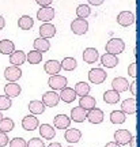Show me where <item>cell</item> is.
<instances>
[{"label":"cell","instance_id":"cell-3","mask_svg":"<svg viewBox=\"0 0 140 147\" xmlns=\"http://www.w3.org/2000/svg\"><path fill=\"white\" fill-rule=\"evenodd\" d=\"M71 30H72L75 34L78 36H82V34H86L88 30V22L83 18H78V19H73L71 22Z\"/></svg>","mask_w":140,"mask_h":147},{"label":"cell","instance_id":"cell-10","mask_svg":"<svg viewBox=\"0 0 140 147\" xmlns=\"http://www.w3.org/2000/svg\"><path fill=\"white\" fill-rule=\"evenodd\" d=\"M135 22V14L131 11H121L117 15V23L121 26H131Z\"/></svg>","mask_w":140,"mask_h":147},{"label":"cell","instance_id":"cell-29","mask_svg":"<svg viewBox=\"0 0 140 147\" xmlns=\"http://www.w3.org/2000/svg\"><path fill=\"white\" fill-rule=\"evenodd\" d=\"M18 26L22 30H30L31 27L34 26V19L30 15H22L18 21Z\"/></svg>","mask_w":140,"mask_h":147},{"label":"cell","instance_id":"cell-27","mask_svg":"<svg viewBox=\"0 0 140 147\" xmlns=\"http://www.w3.org/2000/svg\"><path fill=\"white\" fill-rule=\"evenodd\" d=\"M14 51H15V44L11 41V40L5 38V40L0 41V53H3V55H11Z\"/></svg>","mask_w":140,"mask_h":147},{"label":"cell","instance_id":"cell-49","mask_svg":"<svg viewBox=\"0 0 140 147\" xmlns=\"http://www.w3.org/2000/svg\"><path fill=\"white\" fill-rule=\"evenodd\" d=\"M1 119H3V116H1V110H0V120H1Z\"/></svg>","mask_w":140,"mask_h":147},{"label":"cell","instance_id":"cell-41","mask_svg":"<svg viewBox=\"0 0 140 147\" xmlns=\"http://www.w3.org/2000/svg\"><path fill=\"white\" fill-rule=\"evenodd\" d=\"M128 74H129L132 78L136 76V63H131L129 67H128Z\"/></svg>","mask_w":140,"mask_h":147},{"label":"cell","instance_id":"cell-24","mask_svg":"<svg viewBox=\"0 0 140 147\" xmlns=\"http://www.w3.org/2000/svg\"><path fill=\"white\" fill-rule=\"evenodd\" d=\"M34 49L38 51V52H48L49 51V48H50V42L48 38H42V37H38L34 40Z\"/></svg>","mask_w":140,"mask_h":147},{"label":"cell","instance_id":"cell-33","mask_svg":"<svg viewBox=\"0 0 140 147\" xmlns=\"http://www.w3.org/2000/svg\"><path fill=\"white\" fill-rule=\"evenodd\" d=\"M26 60L30 64H38V63H41L42 53L38 52V51H36V49H33V51H30V52L26 55Z\"/></svg>","mask_w":140,"mask_h":147},{"label":"cell","instance_id":"cell-14","mask_svg":"<svg viewBox=\"0 0 140 147\" xmlns=\"http://www.w3.org/2000/svg\"><path fill=\"white\" fill-rule=\"evenodd\" d=\"M121 110L125 115H133L137 112V104H136L135 98H128V100L122 101L121 104Z\"/></svg>","mask_w":140,"mask_h":147},{"label":"cell","instance_id":"cell-35","mask_svg":"<svg viewBox=\"0 0 140 147\" xmlns=\"http://www.w3.org/2000/svg\"><path fill=\"white\" fill-rule=\"evenodd\" d=\"M14 120H11L8 117H3L1 120H0V131L1 132H10L12 131V128H14Z\"/></svg>","mask_w":140,"mask_h":147},{"label":"cell","instance_id":"cell-40","mask_svg":"<svg viewBox=\"0 0 140 147\" xmlns=\"http://www.w3.org/2000/svg\"><path fill=\"white\" fill-rule=\"evenodd\" d=\"M5 144H8V136L5 132L0 131V147H4Z\"/></svg>","mask_w":140,"mask_h":147},{"label":"cell","instance_id":"cell-12","mask_svg":"<svg viewBox=\"0 0 140 147\" xmlns=\"http://www.w3.org/2000/svg\"><path fill=\"white\" fill-rule=\"evenodd\" d=\"M112 87L113 90H116L117 93H122V91H127L128 87H129V83L128 80L124 78V76H117L112 80Z\"/></svg>","mask_w":140,"mask_h":147},{"label":"cell","instance_id":"cell-17","mask_svg":"<svg viewBox=\"0 0 140 147\" xmlns=\"http://www.w3.org/2000/svg\"><path fill=\"white\" fill-rule=\"evenodd\" d=\"M99 59V53L95 48H86L83 52V60L84 63H88V64H93L95 63L97 60Z\"/></svg>","mask_w":140,"mask_h":147},{"label":"cell","instance_id":"cell-45","mask_svg":"<svg viewBox=\"0 0 140 147\" xmlns=\"http://www.w3.org/2000/svg\"><path fill=\"white\" fill-rule=\"evenodd\" d=\"M106 147H121V146L116 142H109V143H106Z\"/></svg>","mask_w":140,"mask_h":147},{"label":"cell","instance_id":"cell-31","mask_svg":"<svg viewBox=\"0 0 140 147\" xmlns=\"http://www.w3.org/2000/svg\"><path fill=\"white\" fill-rule=\"evenodd\" d=\"M73 90H75L76 95H80V97L88 95V93H90V84L87 82H78L75 84V89Z\"/></svg>","mask_w":140,"mask_h":147},{"label":"cell","instance_id":"cell-32","mask_svg":"<svg viewBox=\"0 0 140 147\" xmlns=\"http://www.w3.org/2000/svg\"><path fill=\"white\" fill-rule=\"evenodd\" d=\"M125 120H127V117H125V113L122 110H113L110 113V121L113 124H122Z\"/></svg>","mask_w":140,"mask_h":147},{"label":"cell","instance_id":"cell-4","mask_svg":"<svg viewBox=\"0 0 140 147\" xmlns=\"http://www.w3.org/2000/svg\"><path fill=\"white\" fill-rule=\"evenodd\" d=\"M106 78H108V74L102 68H93L88 71V79H90L91 83L101 84L106 80Z\"/></svg>","mask_w":140,"mask_h":147},{"label":"cell","instance_id":"cell-8","mask_svg":"<svg viewBox=\"0 0 140 147\" xmlns=\"http://www.w3.org/2000/svg\"><path fill=\"white\" fill-rule=\"evenodd\" d=\"M104 112L99 109V108H93V109L87 110V116H86V119H87L90 123H93V124H99V123H102L104 121Z\"/></svg>","mask_w":140,"mask_h":147},{"label":"cell","instance_id":"cell-22","mask_svg":"<svg viewBox=\"0 0 140 147\" xmlns=\"http://www.w3.org/2000/svg\"><path fill=\"white\" fill-rule=\"evenodd\" d=\"M29 110H30L33 115H42L44 112H45V108L46 106L44 105V102L40 100H33L29 102Z\"/></svg>","mask_w":140,"mask_h":147},{"label":"cell","instance_id":"cell-11","mask_svg":"<svg viewBox=\"0 0 140 147\" xmlns=\"http://www.w3.org/2000/svg\"><path fill=\"white\" fill-rule=\"evenodd\" d=\"M132 138V134H131L128 129H118V131L114 132V142L118 143L120 146L122 144H128Z\"/></svg>","mask_w":140,"mask_h":147},{"label":"cell","instance_id":"cell-50","mask_svg":"<svg viewBox=\"0 0 140 147\" xmlns=\"http://www.w3.org/2000/svg\"><path fill=\"white\" fill-rule=\"evenodd\" d=\"M68 147H73V146H68Z\"/></svg>","mask_w":140,"mask_h":147},{"label":"cell","instance_id":"cell-46","mask_svg":"<svg viewBox=\"0 0 140 147\" xmlns=\"http://www.w3.org/2000/svg\"><path fill=\"white\" fill-rule=\"evenodd\" d=\"M136 139H137L136 136H132V138H131L129 143H131V146H132V147H136Z\"/></svg>","mask_w":140,"mask_h":147},{"label":"cell","instance_id":"cell-39","mask_svg":"<svg viewBox=\"0 0 140 147\" xmlns=\"http://www.w3.org/2000/svg\"><path fill=\"white\" fill-rule=\"evenodd\" d=\"M26 147H45L44 142L38 138H31L30 140L26 143Z\"/></svg>","mask_w":140,"mask_h":147},{"label":"cell","instance_id":"cell-30","mask_svg":"<svg viewBox=\"0 0 140 147\" xmlns=\"http://www.w3.org/2000/svg\"><path fill=\"white\" fill-rule=\"evenodd\" d=\"M104 101L108 104H117L120 101V93H117L116 90H106L104 93Z\"/></svg>","mask_w":140,"mask_h":147},{"label":"cell","instance_id":"cell-47","mask_svg":"<svg viewBox=\"0 0 140 147\" xmlns=\"http://www.w3.org/2000/svg\"><path fill=\"white\" fill-rule=\"evenodd\" d=\"M4 26H5V21H4V18L0 15V30H1V29H3Z\"/></svg>","mask_w":140,"mask_h":147},{"label":"cell","instance_id":"cell-44","mask_svg":"<svg viewBox=\"0 0 140 147\" xmlns=\"http://www.w3.org/2000/svg\"><path fill=\"white\" fill-rule=\"evenodd\" d=\"M90 4H93V5H99V4H102L105 0H87Z\"/></svg>","mask_w":140,"mask_h":147},{"label":"cell","instance_id":"cell-7","mask_svg":"<svg viewBox=\"0 0 140 147\" xmlns=\"http://www.w3.org/2000/svg\"><path fill=\"white\" fill-rule=\"evenodd\" d=\"M22 76V69L16 65H10L4 69V78L8 82H16Z\"/></svg>","mask_w":140,"mask_h":147},{"label":"cell","instance_id":"cell-38","mask_svg":"<svg viewBox=\"0 0 140 147\" xmlns=\"http://www.w3.org/2000/svg\"><path fill=\"white\" fill-rule=\"evenodd\" d=\"M26 140L22 138H14L10 140V147H26Z\"/></svg>","mask_w":140,"mask_h":147},{"label":"cell","instance_id":"cell-18","mask_svg":"<svg viewBox=\"0 0 140 147\" xmlns=\"http://www.w3.org/2000/svg\"><path fill=\"white\" fill-rule=\"evenodd\" d=\"M44 69H45V72L49 74V75H56V74L60 72V69H61V64L59 60H48L45 65H44Z\"/></svg>","mask_w":140,"mask_h":147},{"label":"cell","instance_id":"cell-48","mask_svg":"<svg viewBox=\"0 0 140 147\" xmlns=\"http://www.w3.org/2000/svg\"><path fill=\"white\" fill-rule=\"evenodd\" d=\"M48 147H63V146L60 144V143H57V142H52Z\"/></svg>","mask_w":140,"mask_h":147},{"label":"cell","instance_id":"cell-25","mask_svg":"<svg viewBox=\"0 0 140 147\" xmlns=\"http://www.w3.org/2000/svg\"><path fill=\"white\" fill-rule=\"evenodd\" d=\"M97 105V101L94 97L91 95H83V97H80V100H79V106L80 108H83L84 110H90L95 108Z\"/></svg>","mask_w":140,"mask_h":147},{"label":"cell","instance_id":"cell-1","mask_svg":"<svg viewBox=\"0 0 140 147\" xmlns=\"http://www.w3.org/2000/svg\"><path fill=\"white\" fill-rule=\"evenodd\" d=\"M106 52L112 53V55H118V53L124 52L125 49V42L121 38H110L109 41L106 42Z\"/></svg>","mask_w":140,"mask_h":147},{"label":"cell","instance_id":"cell-19","mask_svg":"<svg viewBox=\"0 0 140 147\" xmlns=\"http://www.w3.org/2000/svg\"><path fill=\"white\" fill-rule=\"evenodd\" d=\"M101 63H102V65H105L106 68H113V67H116V65L118 64V59H117L116 55H112V53L106 52L105 55L101 56Z\"/></svg>","mask_w":140,"mask_h":147},{"label":"cell","instance_id":"cell-6","mask_svg":"<svg viewBox=\"0 0 140 147\" xmlns=\"http://www.w3.org/2000/svg\"><path fill=\"white\" fill-rule=\"evenodd\" d=\"M60 101V95L57 94L55 90H50V91H46L42 95V102L45 106H49V108H53V106H57Z\"/></svg>","mask_w":140,"mask_h":147},{"label":"cell","instance_id":"cell-20","mask_svg":"<svg viewBox=\"0 0 140 147\" xmlns=\"http://www.w3.org/2000/svg\"><path fill=\"white\" fill-rule=\"evenodd\" d=\"M61 93H60V100H63L64 102H67V104H71L73 101L76 100V93H75V90L72 87H64L63 90H60Z\"/></svg>","mask_w":140,"mask_h":147},{"label":"cell","instance_id":"cell-36","mask_svg":"<svg viewBox=\"0 0 140 147\" xmlns=\"http://www.w3.org/2000/svg\"><path fill=\"white\" fill-rule=\"evenodd\" d=\"M90 14H91V8H90L87 4H79L78 5V8H76V15H78V18L86 19Z\"/></svg>","mask_w":140,"mask_h":147},{"label":"cell","instance_id":"cell-26","mask_svg":"<svg viewBox=\"0 0 140 147\" xmlns=\"http://www.w3.org/2000/svg\"><path fill=\"white\" fill-rule=\"evenodd\" d=\"M64 138H65L69 143H76L82 139V132L79 131V129H76V128H68L67 131H65Z\"/></svg>","mask_w":140,"mask_h":147},{"label":"cell","instance_id":"cell-15","mask_svg":"<svg viewBox=\"0 0 140 147\" xmlns=\"http://www.w3.org/2000/svg\"><path fill=\"white\" fill-rule=\"evenodd\" d=\"M55 34H56V26L52 25V23L45 22L44 25L40 26V36L42 38H52Z\"/></svg>","mask_w":140,"mask_h":147},{"label":"cell","instance_id":"cell-9","mask_svg":"<svg viewBox=\"0 0 140 147\" xmlns=\"http://www.w3.org/2000/svg\"><path fill=\"white\" fill-rule=\"evenodd\" d=\"M22 127L26 131H34L36 128L40 127V121H38V119L34 115H27L22 120Z\"/></svg>","mask_w":140,"mask_h":147},{"label":"cell","instance_id":"cell-2","mask_svg":"<svg viewBox=\"0 0 140 147\" xmlns=\"http://www.w3.org/2000/svg\"><path fill=\"white\" fill-rule=\"evenodd\" d=\"M67 83L68 80L65 76H63V75H50L49 79H48V86L53 90H63L64 87H67Z\"/></svg>","mask_w":140,"mask_h":147},{"label":"cell","instance_id":"cell-42","mask_svg":"<svg viewBox=\"0 0 140 147\" xmlns=\"http://www.w3.org/2000/svg\"><path fill=\"white\" fill-rule=\"evenodd\" d=\"M36 1L40 5H41V7H45V5H49V4H50L53 0H36Z\"/></svg>","mask_w":140,"mask_h":147},{"label":"cell","instance_id":"cell-13","mask_svg":"<svg viewBox=\"0 0 140 147\" xmlns=\"http://www.w3.org/2000/svg\"><path fill=\"white\" fill-rule=\"evenodd\" d=\"M21 91H22L21 84H18L16 82H8V83L4 86V93H5V95L10 97V98L18 97V95L21 94Z\"/></svg>","mask_w":140,"mask_h":147},{"label":"cell","instance_id":"cell-21","mask_svg":"<svg viewBox=\"0 0 140 147\" xmlns=\"http://www.w3.org/2000/svg\"><path fill=\"white\" fill-rule=\"evenodd\" d=\"M53 124H55V127L56 128H59V129H64V128H68L69 127V124H71V119L68 117L67 115H57L56 117H55V120H53Z\"/></svg>","mask_w":140,"mask_h":147},{"label":"cell","instance_id":"cell-16","mask_svg":"<svg viewBox=\"0 0 140 147\" xmlns=\"http://www.w3.org/2000/svg\"><path fill=\"white\" fill-rule=\"evenodd\" d=\"M25 61H26V53L23 52V51H14L10 55V63L12 65L21 67Z\"/></svg>","mask_w":140,"mask_h":147},{"label":"cell","instance_id":"cell-23","mask_svg":"<svg viewBox=\"0 0 140 147\" xmlns=\"http://www.w3.org/2000/svg\"><path fill=\"white\" fill-rule=\"evenodd\" d=\"M86 116H87V110H84L80 106L72 108V110H71V119L76 123H83L86 120Z\"/></svg>","mask_w":140,"mask_h":147},{"label":"cell","instance_id":"cell-37","mask_svg":"<svg viewBox=\"0 0 140 147\" xmlns=\"http://www.w3.org/2000/svg\"><path fill=\"white\" fill-rule=\"evenodd\" d=\"M12 106V101L7 95H0V110H8Z\"/></svg>","mask_w":140,"mask_h":147},{"label":"cell","instance_id":"cell-28","mask_svg":"<svg viewBox=\"0 0 140 147\" xmlns=\"http://www.w3.org/2000/svg\"><path fill=\"white\" fill-rule=\"evenodd\" d=\"M40 135H41L44 139H53L55 135H56V131L50 124H41L40 127Z\"/></svg>","mask_w":140,"mask_h":147},{"label":"cell","instance_id":"cell-34","mask_svg":"<svg viewBox=\"0 0 140 147\" xmlns=\"http://www.w3.org/2000/svg\"><path fill=\"white\" fill-rule=\"evenodd\" d=\"M60 64H61L63 69H65V71H72V69L76 68L78 61H76L73 57H64L63 61H60Z\"/></svg>","mask_w":140,"mask_h":147},{"label":"cell","instance_id":"cell-43","mask_svg":"<svg viewBox=\"0 0 140 147\" xmlns=\"http://www.w3.org/2000/svg\"><path fill=\"white\" fill-rule=\"evenodd\" d=\"M129 89H131V91H132V94L136 95V80H133L132 83H129Z\"/></svg>","mask_w":140,"mask_h":147},{"label":"cell","instance_id":"cell-5","mask_svg":"<svg viewBox=\"0 0 140 147\" xmlns=\"http://www.w3.org/2000/svg\"><path fill=\"white\" fill-rule=\"evenodd\" d=\"M55 18V8H52L50 5H45L41 7L37 11V19L42 22H49Z\"/></svg>","mask_w":140,"mask_h":147}]
</instances>
